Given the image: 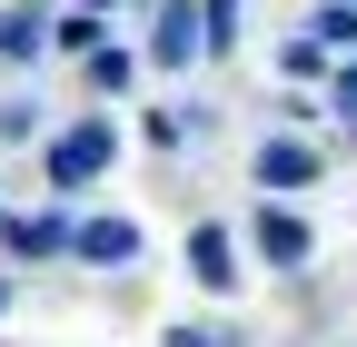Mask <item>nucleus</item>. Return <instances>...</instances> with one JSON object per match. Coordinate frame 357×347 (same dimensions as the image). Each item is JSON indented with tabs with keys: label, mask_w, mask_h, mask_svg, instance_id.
<instances>
[{
	"label": "nucleus",
	"mask_w": 357,
	"mask_h": 347,
	"mask_svg": "<svg viewBox=\"0 0 357 347\" xmlns=\"http://www.w3.org/2000/svg\"><path fill=\"white\" fill-rule=\"evenodd\" d=\"M10 298H20V288H10V278H0V318H10Z\"/></svg>",
	"instance_id": "obj_15"
},
{
	"label": "nucleus",
	"mask_w": 357,
	"mask_h": 347,
	"mask_svg": "<svg viewBox=\"0 0 357 347\" xmlns=\"http://www.w3.org/2000/svg\"><path fill=\"white\" fill-rule=\"evenodd\" d=\"M159 347H248V327H229V318H178Z\"/></svg>",
	"instance_id": "obj_11"
},
{
	"label": "nucleus",
	"mask_w": 357,
	"mask_h": 347,
	"mask_svg": "<svg viewBox=\"0 0 357 347\" xmlns=\"http://www.w3.org/2000/svg\"><path fill=\"white\" fill-rule=\"evenodd\" d=\"M149 10H159V0H149Z\"/></svg>",
	"instance_id": "obj_18"
},
{
	"label": "nucleus",
	"mask_w": 357,
	"mask_h": 347,
	"mask_svg": "<svg viewBox=\"0 0 357 347\" xmlns=\"http://www.w3.org/2000/svg\"><path fill=\"white\" fill-rule=\"evenodd\" d=\"M50 30H60V10H40V0H10V10H0V60H10V70H30L40 50H50Z\"/></svg>",
	"instance_id": "obj_7"
},
{
	"label": "nucleus",
	"mask_w": 357,
	"mask_h": 347,
	"mask_svg": "<svg viewBox=\"0 0 357 347\" xmlns=\"http://www.w3.org/2000/svg\"><path fill=\"white\" fill-rule=\"evenodd\" d=\"M328 109H347V119H357V60H337V70H328Z\"/></svg>",
	"instance_id": "obj_14"
},
{
	"label": "nucleus",
	"mask_w": 357,
	"mask_h": 347,
	"mask_svg": "<svg viewBox=\"0 0 357 347\" xmlns=\"http://www.w3.org/2000/svg\"><path fill=\"white\" fill-rule=\"evenodd\" d=\"M337 347H357V337H337Z\"/></svg>",
	"instance_id": "obj_17"
},
{
	"label": "nucleus",
	"mask_w": 357,
	"mask_h": 347,
	"mask_svg": "<svg viewBox=\"0 0 357 347\" xmlns=\"http://www.w3.org/2000/svg\"><path fill=\"white\" fill-rule=\"evenodd\" d=\"M208 50V0H159L149 10V70H189Z\"/></svg>",
	"instance_id": "obj_2"
},
{
	"label": "nucleus",
	"mask_w": 357,
	"mask_h": 347,
	"mask_svg": "<svg viewBox=\"0 0 357 347\" xmlns=\"http://www.w3.org/2000/svg\"><path fill=\"white\" fill-rule=\"evenodd\" d=\"M109 159H119V129H109V109H89L79 129H60V139H50V159H40V169H50V189H89Z\"/></svg>",
	"instance_id": "obj_1"
},
{
	"label": "nucleus",
	"mask_w": 357,
	"mask_h": 347,
	"mask_svg": "<svg viewBox=\"0 0 357 347\" xmlns=\"http://www.w3.org/2000/svg\"><path fill=\"white\" fill-rule=\"evenodd\" d=\"M178 258H189V278H199L208 298H229V288H238V229H218V219H199V229H189V248H178Z\"/></svg>",
	"instance_id": "obj_6"
},
{
	"label": "nucleus",
	"mask_w": 357,
	"mask_h": 347,
	"mask_svg": "<svg viewBox=\"0 0 357 347\" xmlns=\"http://www.w3.org/2000/svg\"><path fill=\"white\" fill-rule=\"evenodd\" d=\"M139 60H149V50H119V40H100V50H89L79 70H89V90H100V100H119L129 79H139Z\"/></svg>",
	"instance_id": "obj_9"
},
{
	"label": "nucleus",
	"mask_w": 357,
	"mask_h": 347,
	"mask_svg": "<svg viewBox=\"0 0 357 347\" xmlns=\"http://www.w3.org/2000/svg\"><path fill=\"white\" fill-rule=\"evenodd\" d=\"M318 169H328V159L307 149V139H288V129H278V139H258V149H248V179H258L268 199H288V189H318Z\"/></svg>",
	"instance_id": "obj_5"
},
{
	"label": "nucleus",
	"mask_w": 357,
	"mask_h": 347,
	"mask_svg": "<svg viewBox=\"0 0 357 347\" xmlns=\"http://www.w3.org/2000/svg\"><path fill=\"white\" fill-rule=\"evenodd\" d=\"M20 139H40V109L30 100H0V149H20Z\"/></svg>",
	"instance_id": "obj_12"
},
{
	"label": "nucleus",
	"mask_w": 357,
	"mask_h": 347,
	"mask_svg": "<svg viewBox=\"0 0 357 347\" xmlns=\"http://www.w3.org/2000/svg\"><path fill=\"white\" fill-rule=\"evenodd\" d=\"M70 10H109V0H70Z\"/></svg>",
	"instance_id": "obj_16"
},
{
	"label": "nucleus",
	"mask_w": 357,
	"mask_h": 347,
	"mask_svg": "<svg viewBox=\"0 0 357 347\" xmlns=\"http://www.w3.org/2000/svg\"><path fill=\"white\" fill-rule=\"evenodd\" d=\"M307 30H318L337 60H357V0H318V20H307Z\"/></svg>",
	"instance_id": "obj_10"
},
{
	"label": "nucleus",
	"mask_w": 357,
	"mask_h": 347,
	"mask_svg": "<svg viewBox=\"0 0 357 347\" xmlns=\"http://www.w3.org/2000/svg\"><path fill=\"white\" fill-rule=\"evenodd\" d=\"M208 50H238V0H208Z\"/></svg>",
	"instance_id": "obj_13"
},
{
	"label": "nucleus",
	"mask_w": 357,
	"mask_h": 347,
	"mask_svg": "<svg viewBox=\"0 0 357 347\" xmlns=\"http://www.w3.org/2000/svg\"><path fill=\"white\" fill-rule=\"evenodd\" d=\"M129 258H139L129 219H79V268H129Z\"/></svg>",
	"instance_id": "obj_8"
},
{
	"label": "nucleus",
	"mask_w": 357,
	"mask_h": 347,
	"mask_svg": "<svg viewBox=\"0 0 357 347\" xmlns=\"http://www.w3.org/2000/svg\"><path fill=\"white\" fill-rule=\"evenodd\" d=\"M248 248H258L278 278H298L307 258H318V238H307V219H298L288 199H258V219H248Z\"/></svg>",
	"instance_id": "obj_3"
},
{
	"label": "nucleus",
	"mask_w": 357,
	"mask_h": 347,
	"mask_svg": "<svg viewBox=\"0 0 357 347\" xmlns=\"http://www.w3.org/2000/svg\"><path fill=\"white\" fill-rule=\"evenodd\" d=\"M0 248L20 258V268H40V258H79V219H70V208H20V219H0Z\"/></svg>",
	"instance_id": "obj_4"
}]
</instances>
